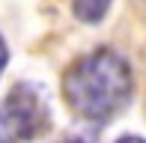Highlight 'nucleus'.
Listing matches in <instances>:
<instances>
[{"mask_svg": "<svg viewBox=\"0 0 146 143\" xmlns=\"http://www.w3.org/2000/svg\"><path fill=\"white\" fill-rule=\"evenodd\" d=\"M131 93H134L131 66L113 48H96L84 54L63 75L66 101L87 122H110L128 107Z\"/></svg>", "mask_w": 146, "mask_h": 143, "instance_id": "1", "label": "nucleus"}, {"mask_svg": "<svg viewBox=\"0 0 146 143\" xmlns=\"http://www.w3.org/2000/svg\"><path fill=\"white\" fill-rule=\"evenodd\" d=\"M51 110L42 89L33 83H15L0 101V143H27L48 128Z\"/></svg>", "mask_w": 146, "mask_h": 143, "instance_id": "2", "label": "nucleus"}, {"mask_svg": "<svg viewBox=\"0 0 146 143\" xmlns=\"http://www.w3.org/2000/svg\"><path fill=\"white\" fill-rule=\"evenodd\" d=\"M110 9V0H72V12H75L78 21L84 24H96L108 15Z\"/></svg>", "mask_w": 146, "mask_h": 143, "instance_id": "3", "label": "nucleus"}, {"mask_svg": "<svg viewBox=\"0 0 146 143\" xmlns=\"http://www.w3.org/2000/svg\"><path fill=\"white\" fill-rule=\"evenodd\" d=\"M6 63H9V51H6V42H3V36H0V72H3Z\"/></svg>", "mask_w": 146, "mask_h": 143, "instance_id": "4", "label": "nucleus"}, {"mask_svg": "<svg viewBox=\"0 0 146 143\" xmlns=\"http://www.w3.org/2000/svg\"><path fill=\"white\" fill-rule=\"evenodd\" d=\"M119 143H143V140H140V137H122Z\"/></svg>", "mask_w": 146, "mask_h": 143, "instance_id": "5", "label": "nucleus"}]
</instances>
